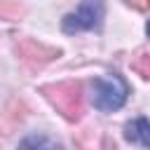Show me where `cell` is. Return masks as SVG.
Returning <instances> with one entry per match:
<instances>
[{
    "instance_id": "1",
    "label": "cell",
    "mask_w": 150,
    "mask_h": 150,
    "mask_svg": "<svg viewBox=\"0 0 150 150\" xmlns=\"http://www.w3.org/2000/svg\"><path fill=\"white\" fill-rule=\"evenodd\" d=\"M47 101L68 120V122H77L82 117V84L80 82H56V84H45L40 89Z\"/></svg>"
},
{
    "instance_id": "2",
    "label": "cell",
    "mask_w": 150,
    "mask_h": 150,
    "mask_svg": "<svg viewBox=\"0 0 150 150\" xmlns=\"http://www.w3.org/2000/svg\"><path fill=\"white\" fill-rule=\"evenodd\" d=\"M129 96V87L120 75H108V77H94L91 82V103L94 108L103 112L120 110Z\"/></svg>"
},
{
    "instance_id": "3",
    "label": "cell",
    "mask_w": 150,
    "mask_h": 150,
    "mask_svg": "<svg viewBox=\"0 0 150 150\" xmlns=\"http://www.w3.org/2000/svg\"><path fill=\"white\" fill-rule=\"evenodd\" d=\"M105 14L103 0H80V7L63 16L61 28L63 33H80V30H94L101 26Z\"/></svg>"
},
{
    "instance_id": "4",
    "label": "cell",
    "mask_w": 150,
    "mask_h": 150,
    "mask_svg": "<svg viewBox=\"0 0 150 150\" xmlns=\"http://www.w3.org/2000/svg\"><path fill=\"white\" fill-rule=\"evenodd\" d=\"M19 52H21V56H23L26 61H38V63H47V61H52V59L59 56V49L47 47V45H42V42H35V40H30V38H23V40L19 42Z\"/></svg>"
},
{
    "instance_id": "5",
    "label": "cell",
    "mask_w": 150,
    "mask_h": 150,
    "mask_svg": "<svg viewBox=\"0 0 150 150\" xmlns=\"http://www.w3.org/2000/svg\"><path fill=\"white\" fill-rule=\"evenodd\" d=\"M124 138L129 143H138L150 148V120L145 117H134L124 124Z\"/></svg>"
},
{
    "instance_id": "6",
    "label": "cell",
    "mask_w": 150,
    "mask_h": 150,
    "mask_svg": "<svg viewBox=\"0 0 150 150\" xmlns=\"http://www.w3.org/2000/svg\"><path fill=\"white\" fill-rule=\"evenodd\" d=\"M23 5L19 0H0V19H7V21H16L23 16Z\"/></svg>"
},
{
    "instance_id": "7",
    "label": "cell",
    "mask_w": 150,
    "mask_h": 150,
    "mask_svg": "<svg viewBox=\"0 0 150 150\" xmlns=\"http://www.w3.org/2000/svg\"><path fill=\"white\" fill-rule=\"evenodd\" d=\"M131 68L141 75V77H150V54H138L131 61Z\"/></svg>"
},
{
    "instance_id": "8",
    "label": "cell",
    "mask_w": 150,
    "mask_h": 150,
    "mask_svg": "<svg viewBox=\"0 0 150 150\" xmlns=\"http://www.w3.org/2000/svg\"><path fill=\"white\" fill-rule=\"evenodd\" d=\"M129 7H134V9H138V12H145L148 7H150V0H124Z\"/></svg>"
},
{
    "instance_id": "9",
    "label": "cell",
    "mask_w": 150,
    "mask_h": 150,
    "mask_svg": "<svg viewBox=\"0 0 150 150\" xmlns=\"http://www.w3.org/2000/svg\"><path fill=\"white\" fill-rule=\"evenodd\" d=\"M23 145H52V143L45 138H28V141H23Z\"/></svg>"
},
{
    "instance_id": "10",
    "label": "cell",
    "mask_w": 150,
    "mask_h": 150,
    "mask_svg": "<svg viewBox=\"0 0 150 150\" xmlns=\"http://www.w3.org/2000/svg\"><path fill=\"white\" fill-rule=\"evenodd\" d=\"M145 33H148V38H150V19H148V26H145Z\"/></svg>"
}]
</instances>
